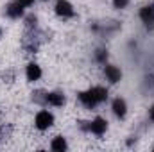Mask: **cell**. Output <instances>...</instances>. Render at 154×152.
Segmentation results:
<instances>
[{
    "label": "cell",
    "mask_w": 154,
    "mask_h": 152,
    "mask_svg": "<svg viewBox=\"0 0 154 152\" xmlns=\"http://www.w3.org/2000/svg\"><path fill=\"white\" fill-rule=\"evenodd\" d=\"M77 99H79V102L84 108L95 109L97 106H100L102 102L108 100V90L102 88V86H93V88H88L84 91H79L77 93Z\"/></svg>",
    "instance_id": "obj_1"
},
{
    "label": "cell",
    "mask_w": 154,
    "mask_h": 152,
    "mask_svg": "<svg viewBox=\"0 0 154 152\" xmlns=\"http://www.w3.org/2000/svg\"><path fill=\"white\" fill-rule=\"evenodd\" d=\"M84 129H86L88 132L95 134V136H102V134H106V131H108V120L102 118V116H95L91 122H86Z\"/></svg>",
    "instance_id": "obj_2"
},
{
    "label": "cell",
    "mask_w": 154,
    "mask_h": 152,
    "mask_svg": "<svg viewBox=\"0 0 154 152\" xmlns=\"http://www.w3.org/2000/svg\"><path fill=\"white\" fill-rule=\"evenodd\" d=\"M52 125H54V114L50 113V111L41 109V111L36 113V116H34V127L38 131H47Z\"/></svg>",
    "instance_id": "obj_3"
},
{
    "label": "cell",
    "mask_w": 154,
    "mask_h": 152,
    "mask_svg": "<svg viewBox=\"0 0 154 152\" xmlns=\"http://www.w3.org/2000/svg\"><path fill=\"white\" fill-rule=\"evenodd\" d=\"M54 13H56L59 18L66 20V18H72V16L75 14V9H74V5H72L68 0H57L56 5H54Z\"/></svg>",
    "instance_id": "obj_4"
},
{
    "label": "cell",
    "mask_w": 154,
    "mask_h": 152,
    "mask_svg": "<svg viewBox=\"0 0 154 152\" xmlns=\"http://www.w3.org/2000/svg\"><path fill=\"white\" fill-rule=\"evenodd\" d=\"M25 13V7L18 2V0H13L5 5V16L11 18V20H20Z\"/></svg>",
    "instance_id": "obj_5"
},
{
    "label": "cell",
    "mask_w": 154,
    "mask_h": 152,
    "mask_svg": "<svg viewBox=\"0 0 154 152\" xmlns=\"http://www.w3.org/2000/svg\"><path fill=\"white\" fill-rule=\"evenodd\" d=\"M43 102L52 108H61V106H65V95L61 91H48L43 95Z\"/></svg>",
    "instance_id": "obj_6"
},
{
    "label": "cell",
    "mask_w": 154,
    "mask_h": 152,
    "mask_svg": "<svg viewBox=\"0 0 154 152\" xmlns=\"http://www.w3.org/2000/svg\"><path fill=\"white\" fill-rule=\"evenodd\" d=\"M104 77H106L108 82L116 84V82L122 81V70L115 65H104Z\"/></svg>",
    "instance_id": "obj_7"
},
{
    "label": "cell",
    "mask_w": 154,
    "mask_h": 152,
    "mask_svg": "<svg viewBox=\"0 0 154 152\" xmlns=\"http://www.w3.org/2000/svg\"><path fill=\"white\" fill-rule=\"evenodd\" d=\"M111 111H113V114H115L116 118L124 120L125 114H127V102L122 97H116L115 100L111 102Z\"/></svg>",
    "instance_id": "obj_8"
},
{
    "label": "cell",
    "mask_w": 154,
    "mask_h": 152,
    "mask_svg": "<svg viewBox=\"0 0 154 152\" xmlns=\"http://www.w3.org/2000/svg\"><path fill=\"white\" fill-rule=\"evenodd\" d=\"M140 20L145 27H154V5H143L140 9Z\"/></svg>",
    "instance_id": "obj_9"
},
{
    "label": "cell",
    "mask_w": 154,
    "mask_h": 152,
    "mask_svg": "<svg viewBox=\"0 0 154 152\" xmlns=\"http://www.w3.org/2000/svg\"><path fill=\"white\" fill-rule=\"evenodd\" d=\"M41 75H43V72H41V66H39L38 63H29V65L25 66V77H27L29 82L39 81Z\"/></svg>",
    "instance_id": "obj_10"
},
{
    "label": "cell",
    "mask_w": 154,
    "mask_h": 152,
    "mask_svg": "<svg viewBox=\"0 0 154 152\" xmlns=\"http://www.w3.org/2000/svg\"><path fill=\"white\" fill-rule=\"evenodd\" d=\"M50 149L56 152H63L68 149V143H66V140L63 138V136H56L52 141H50Z\"/></svg>",
    "instance_id": "obj_11"
},
{
    "label": "cell",
    "mask_w": 154,
    "mask_h": 152,
    "mask_svg": "<svg viewBox=\"0 0 154 152\" xmlns=\"http://www.w3.org/2000/svg\"><path fill=\"white\" fill-rule=\"evenodd\" d=\"M95 61H97V63L106 65V61H108V52H106L104 48H99V50L95 52Z\"/></svg>",
    "instance_id": "obj_12"
},
{
    "label": "cell",
    "mask_w": 154,
    "mask_h": 152,
    "mask_svg": "<svg viewBox=\"0 0 154 152\" xmlns=\"http://www.w3.org/2000/svg\"><path fill=\"white\" fill-rule=\"evenodd\" d=\"M129 5V0H113V7L115 9H125Z\"/></svg>",
    "instance_id": "obj_13"
},
{
    "label": "cell",
    "mask_w": 154,
    "mask_h": 152,
    "mask_svg": "<svg viewBox=\"0 0 154 152\" xmlns=\"http://www.w3.org/2000/svg\"><path fill=\"white\" fill-rule=\"evenodd\" d=\"M18 2H20V4H22V5H23L25 9H27V7H31V5H32V4H34L36 0H18Z\"/></svg>",
    "instance_id": "obj_14"
},
{
    "label": "cell",
    "mask_w": 154,
    "mask_h": 152,
    "mask_svg": "<svg viewBox=\"0 0 154 152\" xmlns=\"http://www.w3.org/2000/svg\"><path fill=\"white\" fill-rule=\"evenodd\" d=\"M149 118H151V122H154V104L149 108Z\"/></svg>",
    "instance_id": "obj_15"
},
{
    "label": "cell",
    "mask_w": 154,
    "mask_h": 152,
    "mask_svg": "<svg viewBox=\"0 0 154 152\" xmlns=\"http://www.w3.org/2000/svg\"><path fill=\"white\" fill-rule=\"evenodd\" d=\"M0 38H2V29H0Z\"/></svg>",
    "instance_id": "obj_16"
},
{
    "label": "cell",
    "mask_w": 154,
    "mask_h": 152,
    "mask_svg": "<svg viewBox=\"0 0 154 152\" xmlns=\"http://www.w3.org/2000/svg\"><path fill=\"white\" fill-rule=\"evenodd\" d=\"M41 2H47V0H41Z\"/></svg>",
    "instance_id": "obj_17"
}]
</instances>
